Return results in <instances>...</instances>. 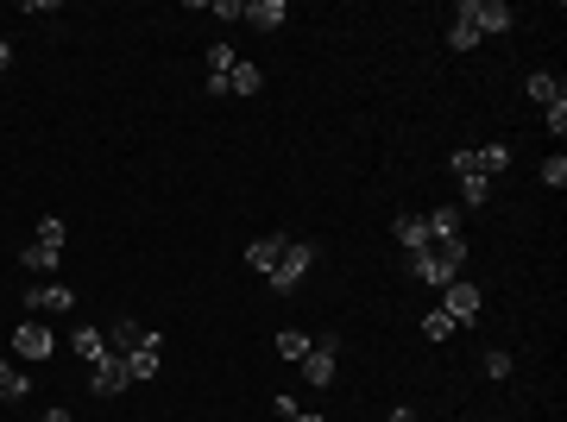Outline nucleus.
Listing matches in <instances>:
<instances>
[{
  "label": "nucleus",
  "mask_w": 567,
  "mask_h": 422,
  "mask_svg": "<svg viewBox=\"0 0 567 422\" xmlns=\"http://www.w3.org/2000/svg\"><path fill=\"white\" fill-rule=\"evenodd\" d=\"M410 265H416V277H422V284H454V277H460V265H467V240H460V234L429 240L422 252H410Z\"/></svg>",
  "instance_id": "obj_1"
},
{
  "label": "nucleus",
  "mask_w": 567,
  "mask_h": 422,
  "mask_svg": "<svg viewBox=\"0 0 567 422\" xmlns=\"http://www.w3.org/2000/svg\"><path fill=\"white\" fill-rule=\"evenodd\" d=\"M454 20H460V26H473L479 38H499V32H511V26H517V13L505 7V0H460Z\"/></svg>",
  "instance_id": "obj_2"
},
{
  "label": "nucleus",
  "mask_w": 567,
  "mask_h": 422,
  "mask_svg": "<svg viewBox=\"0 0 567 422\" xmlns=\"http://www.w3.org/2000/svg\"><path fill=\"white\" fill-rule=\"evenodd\" d=\"M315 265V246L309 240H291V246H284V259H277V271H271V291L277 297H291L297 284H303V271Z\"/></svg>",
  "instance_id": "obj_3"
},
{
  "label": "nucleus",
  "mask_w": 567,
  "mask_h": 422,
  "mask_svg": "<svg viewBox=\"0 0 567 422\" xmlns=\"http://www.w3.org/2000/svg\"><path fill=\"white\" fill-rule=\"evenodd\" d=\"M139 346H164V334L158 328H146V322H132V315H120L114 328H108V354H139Z\"/></svg>",
  "instance_id": "obj_4"
},
{
  "label": "nucleus",
  "mask_w": 567,
  "mask_h": 422,
  "mask_svg": "<svg viewBox=\"0 0 567 422\" xmlns=\"http://www.w3.org/2000/svg\"><path fill=\"white\" fill-rule=\"evenodd\" d=\"M442 309H448V322H473L485 309V291L467 284V277H454V284H442Z\"/></svg>",
  "instance_id": "obj_5"
},
{
  "label": "nucleus",
  "mask_w": 567,
  "mask_h": 422,
  "mask_svg": "<svg viewBox=\"0 0 567 422\" xmlns=\"http://www.w3.org/2000/svg\"><path fill=\"white\" fill-rule=\"evenodd\" d=\"M13 354H20V360H51L57 340H51L44 322H20V328H13Z\"/></svg>",
  "instance_id": "obj_6"
},
{
  "label": "nucleus",
  "mask_w": 567,
  "mask_h": 422,
  "mask_svg": "<svg viewBox=\"0 0 567 422\" xmlns=\"http://www.w3.org/2000/svg\"><path fill=\"white\" fill-rule=\"evenodd\" d=\"M126 385H132V378H126V360H120V354H101L95 372H89V391H95V397H120Z\"/></svg>",
  "instance_id": "obj_7"
},
{
  "label": "nucleus",
  "mask_w": 567,
  "mask_h": 422,
  "mask_svg": "<svg viewBox=\"0 0 567 422\" xmlns=\"http://www.w3.org/2000/svg\"><path fill=\"white\" fill-rule=\"evenodd\" d=\"M334 346H340L334 334H322V340L309 346V360H303V378H309V385H334Z\"/></svg>",
  "instance_id": "obj_8"
},
{
  "label": "nucleus",
  "mask_w": 567,
  "mask_h": 422,
  "mask_svg": "<svg viewBox=\"0 0 567 422\" xmlns=\"http://www.w3.org/2000/svg\"><path fill=\"white\" fill-rule=\"evenodd\" d=\"M26 309H51V315H69V309H76V291H69V284H32V291H26Z\"/></svg>",
  "instance_id": "obj_9"
},
{
  "label": "nucleus",
  "mask_w": 567,
  "mask_h": 422,
  "mask_svg": "<svg viewBox=\"0 0 567 422\" xmlns=\"http://www.w3.org/2000/svg\"><path fill=\"white\" fill-rule=\"evenodd\" d=\"M246 26H259V32H277L284 20H291V7L284 0H246V13H240Z\"/></svg>",
  "instance_id": "obj_10"
},
{
  "label": "nucleus",
  "mask_w": 567,
  "mask_h": 422,
  "mask_svg": "<svg viewBox=\"0 0 567 422\" xmlns=\"http://www.w3.org/2000/svg\"><path fill=\"white\" fill-rule=\"evenodd\" d=\"M284 246H291L284 234H265V240H252V246H246V265L271 277V271H277V259H284Z\"/></svg>",
  "instance_id": "obj_11"
},
{
  "label": "nucleus",
  "mask_w": 567,
  "mask_h": 422,
  "mask_svg": "<svg viewBox=\"0 0 567 422\" xmlns=\"http://www.w3.org/2000/svg\"><path fill=\"white\" fill-rule=\"evenodd\" d=\"M69 354H76V360H89V366H95V360L108 354V334H101V328H76V334H69Z\"/></svg>",
  "instance_id": "obj_12"
},
{
  "label": "nucleus",
  "mask_w": 567,
  "mask_h": 422,
  "mask_svg": "<svg viewBox=\"0 0 567 422\" xmlns=\"http://www.w3.org/2000/svg\"><path fill=\"white\" fill-rule=\"evenodd\" d=\"M265 89V69L259 63H234L228 69V95H259Z\"/></svg>",
  "instance_id": "obj_13"
},
{
  "label": "nucleus",
  "mask_w": 567,
  "mask_h": 422,
  "mask_svg": "<svg viewBox=\"0 0 567 422\" xmlns=\"http://www.w3.org/2000/svg\"><path fill=\"white\" fill-rule=\"evenodd\" d=\"M158 360H164V346H139V354H126V378H158Z\"/></svg>",
  "instance_id": "obj_14"
},
{
  "label": "nucleus",
  "mask_w": 567,
  "mask_h": 422,
  "mask_svg": "<svg viewBox=\"0 0 567 422\" xmlns=\"http://www.w3.org/2000/svg\"><path fill=\"white\" fill-rule=\"evenodd\" d=\"M57 259H63V246H44V240H32V246L20 252L26 271H57Z\"/></svg>",
  "instance_id": "obj_15"
},
{
  "label": "nucleus",
  "mask_w": 567,
  "mask_h": 422,
  "mask_svg": "<svg viewBox=\"0 0 567 422\" xmlns=\"http://www.w3.org/2000/svg\"><path fill=\"white\" fill-rule=\"evenodd\" d=\"M397 240H403V252H422V246H429V221H422V215H403V221H397Z\"/></svg>",
  "instance_id": "obj_16"
},
{
  "label": "nucleus",
  "mask_w": 567,
  "mask_h": 422,
  "mask_svg": "<svg viewBox=\"0 0 567 422\" xmlns=\"http://www.w3.org/2000/svg\"><path fill=\"white\" fill-rule=\"evenodd\" d=\"M0 397H7V403H20V397H32V378H26V372H13L7 360H0Z\"/></svg>",
  "instance_id": "obj_17"
},
{
  "label": "nucleus",
  "mask_w": 567,
  "mask_h": 422,
  "mask_svg": "<svg viewBox=\"0 0 567 422\" xmlns=\"http://www.w3.org/2000/svg\"><path fill=\"white\" fill-rule=\"evenodd\" d=\"M309 346H315V340H309L303 328H284V334H277V354H284V360H309Z\"/></svg>",
  "instance_id": "obj_18"
},
{
  "label": "nucleus",
  "mask_w": 567,
  "mask_h": 422,
  "mask_svg": "<svg viewBox=\"0 0 567 422\" xmlns=\"http://www.w3.org/2000/svg\"><path fill=\"white\" fill-rule=\"evenodd\" d=\"M530 95H536V101L548 107V101H561L567 89H561V76H548V69H536V76H530Z\"/></svg>",
  "instance_id": "obj_19"
},
{
  "label": "nucleus",
  "mask_w": 567,
  "mask_h": 422,
  "mask_svg": "<svg viewBox=\"0 0 567 422\" xmlns=\"http://www.w3.org/2000/svg\"><path fill=\"white\" fill-rule=\"evenodd\" d=\"M429 221V240H448V234H460V215L454 208H435V215H422Z\"/></svg>",
  "instance_id": "obj_20"
},
{
  "label": "nucleus",
  "mask_w": 567,
  "mask_h": 422,
  "mask_svg": "<svg viewBox=\"0 0 567 422\" xmlns=\"http://www.w3.org/2000/svg\"><path fill=\"white\" fill-rule=\"evenodd\" d=\"M460 195H467V208H485L491 202V177H460Z\"/></svg>",
  "instance_id": "obj_21"
},
{
  "label": "nucleus",
  "mask_w": 567,
  "mask_h": 422,
  "mask_svg": "<svg viewBox=\"0 0 567 422\" xmlns=\"http://www.w3.org/2000/svg\"><path fill=\"white\" fill-rule=\"evenodd\" d=\"M505 164H511V146H505V139H499V146H485V152H479V177L505 171Z\"/></svg>",
  "instance_id": "obj_22"
},
{
  "label": "nucleus",
  "mask_w": 567,
  "mask_h": 422,
  "mask_svg": "<svg viewBox=\"0 0 567 422\" xmlns=\"http://www.w3.org/2000/svg\"><path fill=\"white\" fill-rule=\"evenodd\" d=\"M240 57H234V44H208V76H228Z\"/></svg>",
  "instance_id": "obj_23"
},
{
  "label": "nucleus",
  "mask_w": 567,
  "mask_h": 422,
  "mask_svg": "<svg viewBox=\"0 0 567 422\" xmlns=\"http://www.w3.org/2000/svg\"><path fill=\"white\" fill-rule=\"evenodd\" d=\"M422 334H429V340H448V334H454L448 309H429V315H422Z\"/></svg>",
  "instance_id": "obj_24"
},
{
  "label": "nucleus",
  "mask_w": 567,
  "mask_h": 422,
  "mask_svg": "<svg viewBox=\"0 0 567 422\" xmlns=\"http://www.w3.org/2000/svg\"><path fill=\"white\" fill-rule=\"evenodd\" d=\"M448 44H454V51H479V32H473V26H460V20H454V26H448Z\"/></svg>",
  "instance_id": "obj_25"
},
{
  "label": "nucleus",
  "mask_w": 567,
  "mask_h": 422,
  "mask_svg": "<svg viewBox=\"0 0 567 422\" xmlns=\"http://www.w3.org/2000/svg\"><path fill=\"white\" fill-rule=\"evenodd\" d=\"M542 120H548V132L561 139V132H567V95H561V101H548V107H542Z\"/></svg>",
  "instance_id": "obj_26"
},
{
  "label": "nucleus",
  "mask_w": 567,
  "mask_h": 422,
  "mask_svg": "<svg viewBox=\"0 0 567 422\" xmlns=\"http://www.w3.org/2000/svg\"><path fill=\"white\" fill-rule=\"evenodd\" d=\"M542 183H548V189H561V183H567V158H561V152L542 164Z\"/></svg>",
  "instance_id": "obj_27"
},
{
  "label": "nucleus",
  "mask_w": 567,
  "mask_h": 422,
  "mask_svg": "<svg viewBox=\"0 0 567 422\" xmlns=\"http://www.w3.org/2000/svg\"><path fill=\"white\" fill-rule=\"evenodd\" d=\"M208 13H215V20H240L246 0H208Z\"/></svg>",
  "instance_id": "obj_28"
},
{
  "label": "nucleus",
  "mask_w": 567,
  "mask_h": 422,
  "mask_svg": "<svg viewBox=\"0 0 567 422\" xmlns=\"http://www.w3.org/2000/svg\"><path fill=\"white\" fill-rule=\"evenodd\" d=\"M485 378H511V354H485Z\"/></svg>",
  "instance_id": "obj_29"
},
{
  "label": "nucleus",
  "mask_w": 567,
  "mask_h": 422,
  "mask_svg": "<svg viewBox=\"0 0 567 422\" xmlns=\"http://www.w3.org/2000/svg\"><path fill=\"white\" fill-rule=\"evenodd\" d=\"M454 177H479V152H454Z\"/></svg>",
  "instance_id": "obj_30"
},
{
  "label": "nucleus",
  "mask_w": 567,
  "mask_h": 422,
  "mask_svg": "<svg viewBox=\"0 0 567 422\" xmlns=\"http://www.w3.org/2000/svg\"><path fill=\"white\" fill-rule=\"evenodd\" d=\"M38 240H44V246H63V221L44 215V221H38Z\"/></svg>",
  "instance_id": "obj_31"
},
{
  "label": "nucleus",
  "mask_w": 567,
  "mask_h": 422,
  "mask_svg": "<svg viewBox=\"0 0 567 422\" xmlns=\"http://www.w3.org/2000/svg\"><path fill=\"white\" fill-rule=\"evenodd\" d=\"M391 422H416V410H403V403H397V410H391Z\"/></svg>",
  "instance_id": "obj_32"
},
{
  "label": "nucleus",
  "mask_w": 567,
  "mask_h": 422,
  "mask_svg": "<svg viewBox=\"0 0 567 422\" xmlns=\"http://www.w3.org/2000/svg\"><path fill=\"white\" fill-rule=\"evenodd\" d=\"M7 63H13V44H7V38H0V69H7Z\"/></svg>",
  "instance_id": "obj_33"
},
{
  "label": "nucleus",
  "mask_w": 567,
  "mask_h": 422,
  "mask_svg": "<svg viewBox=\"0 0 567 422\" xmlns=\"http://www.w3.org/2000/svg\"><path fill=\"white\" fill-rule=\"evenodd\" d=\"M44 422H76V416H69V410H51V416H44Z\"/></svg>",
  "instance_id": "obj_34"
},
{
  "label": "nucleus",
  "mask_w": 567,
  "mask_h": 422,
  "mask_svg": "<svg viewBox=\"0 0 567 422\" xmlns=\"http://www.w3.org/2000/svg\"><path fill=\"white\" fill-rule=\"evenodd\" d=\"M291 422H328V416H303V410H297V416H291Z\"/></svg>",
  "instance_id": "obj_35"
}]
</instances>
